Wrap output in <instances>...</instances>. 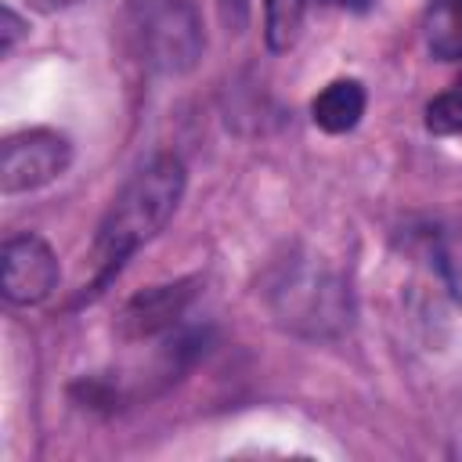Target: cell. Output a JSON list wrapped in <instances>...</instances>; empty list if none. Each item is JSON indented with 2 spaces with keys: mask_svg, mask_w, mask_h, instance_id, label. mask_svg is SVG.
I'll return each mask as SVG.
<instances>
[{
  "mask_svg": "<svg viewBox=\"0 0 462 462\" xmlns=\"http://www.w3.org/2000/svg\"><path fill=\"white\" fill-rule=\"evenodd\" d=\"M180 195H184V162L177 155L148 159L119 188L94 238V260H97L94 292H101L112 282V274H119V267L166 227Z\"/></svg>",
  "mask_w": 462,
  "mask_h": 462,
  "instance_id": "6da1fadb",
  "label": "cell"
},
{
  "mask_svg": "<svg viewBox=\"0 0 462 462\" xmlns=\"http://www.w3.org/2000/svg\"><path fill=\"white\" fill-rule=\"evenodd\" d=\"M271 310L274 318L303 336H332L350 325V296L346 285L307 260L285 263L271 285Z\"/></svg>",
  "mask_w": 462,
  "mask_h": 462,
  "instance_id": "7a4b0ae2",
  "label": "cell"
},
{
  "mask_svg": "<svg viewBox=\"0 0 462 462\" xmlns=\"http://www.w3.org/2000/svg\"><path fill=\"white\" fill-rule=\"evenodd\" d=\"M365 87L357 79H332L314 101H310V119L325 134H346L361 123L365 116Z\"/></svg>",
  "mask_w": 462,
  "mask_h": 462,
  "instance_id": "52a82bcc",
  "label": "cell"
},
{
  "mask_svg": "<svg viewBox=\"0 0 462 462\" xmlns=\"http://www.w3.org/2000/svg\"><path fill=\"white\" fill-rule=\"evenodd\" d=\"M426 47L440 61H462V0H433L430 4Z\"/></svg>",
  "mask_w": 462,
  "mask_h": 462,
  "instance_id": "ba28073f",
  "label": "cell"
},
{
  "mask_svg": "<svg viewBox=\"0 0 462 462\" xmlns=\"http://www.w3.org/2000/svg\"><path fill=\"white\" fill-rule=\"evenodd\" d=\"M72 162V144L65 134L32 126L22 134H11L0 148V191L22 195L36 191L51 180H58Z\"/></svg>",
  "mask_w": 462,
  "mask_h": 462,
  "instance_id": "277c9868",
  "label": "cell"
},
{
  "mask_svg": "<svg viewBox=\"0 0 462 462\" xmlns=\"http://www.w3.org/2000/svg\"><path fill=\"white\" fill-rule=\"evenodd\" d=\"M29 7H36V11H61V7H69V4H76V0H25Z\"/></svg>",
  "mask_w": 462,
  "mask_h": 462,
  "instance_id": "7c38bea8",
  "label": "cell"
},
{
  "mask_svg": "<svg viewBox=\"0 0 462 462\" xmlns=\"http://www.w3.org/2000/svg\"><path fill=\"white\" fill-rule=\"evenodd\" d=\"M191 285L195 282H173V285H152V289L137 292L119 314V336L123 339H148V336L173 328L195 296Z\"/></svg>",
  "mask_w": 462,
  "mask_h": 462,
  "instance_id": "8992f818",
  "label": "cell"
},
{
  "mask_svg": "<svg viewBox=\"0 0 462 462\" xmlns=\"http://www.w3.org/2000/svg\"><path fill=\"white\" fill-rule=\"evenodd\" d=\"M134 36L144 61L166 76L195 69L206 47L195 0H134Z\"/></svg>",
  "mask_w": 462,
  "mask_h": 462,
  "instance_id": "3957f363",
  "label": "cell"
},
{
  "mask_svg": "<svg viewBox=\"0 0 462 462\" xmlns=\"http://www.w3.org/2000/svg\"><path fill=\"white\" fill-rule=\"evenodd\" d=\"M307 0H263V36L271 51H289L303 29Z\"/></svg>",
  "mask_w": 462,
  "mask_h": 462,
  "instance_id": "9c48e42d",
  "label": "cell"
},
{
  "mask_svg": "<svg viewBox=\"0 0 462 462\" xmlns=\"http://www.w3.org/2000/svg\"><path fill=\"white\" fill-rule=\"evenodd\" d=\"M0 18H4V32H0V51L7 54V51H11V47H14L18 40H22V36H25V22H22V18H18V14L11 11V7H4V14H0Z\"/></svg>",
  "mask_w": 462,
  "mask_h": 462,
  "instance_id": "8fae6325",
  "label": "cell"
},
{
  "mask_svg": "<svg viewBox=\"0 0 462 462\" xmlns=\"http://www.w3.org/2000/svg\"><path fill=\"white\" fill-rule=\"evenodd\" d=\"M426 130L437 137H462V76L426 105Z\"/></svg>",
  "mask_w": 462,
  "mask_h": 462,
  "instance_id": "30bf717a",
  "label": "cell"
},
{
  "mask_svg": "<svg viewBox=\"0 0 462 462\" xmlns=\"http://www.w3.org/2000/svg\"><path fill=\"white\" fill-rule=\"evenodd\" d=\"M61 278L58 256L54 249L40 238V235H14L4 242L0 253V285H4V300L29 307L40 303L54 292Z\"/></svg>",
  "mask_w": 462,
  "mask_h": 462,
  "instance_id": "5b68a950",
  "label": "cell"
}]
</instances>
